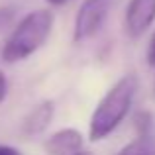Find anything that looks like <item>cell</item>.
<instances>
[{
	"mask_svg": "<svg viewBox=\"0 0 155 155\" xmlns=\"http://www.w3.org/2000/svg\"><path fill=\"white\" fill-rule=\"evenodd\" d=\"M136 92H137V77L124 75L102 96V100L98 102V106L94 108L91 116L88 136L92 141L104 140L124 122V118L128 116L130 108L134 104Z\"/></svg>",
	"mask_w": 155,
	"mask_h": 155,
	"instance_id": "1",
	"label": "cell"
},
{
	"mask_svg": "<svg viewBox=\"0 0 155 155\" xmlns=\"http://www.w3.org/2000/svg\"><path fill=\"white\" fill-rule=\"evenodd\" d=\"M53 28V14L49 10H35L24 16L14 28L2 47V59L6 63H18L34 55L47 41Z\"/></svg>",
	"mask_w": 155,
	"mask_h": 155,
	"instance_id": "2",
	"label": "cell"
},
{
	"mask_svg": "<svg viewBox=\"0 0 155 155\" xmlns=\"http://www.w3.org/2000/svg\"><path fill=\"white\" fill-rule=\"evenodd\" d=\"M110 8H112V0H84L77 12L73 39L84 41L96 35L108 18Z\"/></svg>",
	"mask_w": 155,
	"mask_h": 155,
	"instance_id": "3",
	"label": "cell"
},
{
	"mask_svg": "<svg viewBox=\"0 0 155 155\" xmlns=\"http://www.w3.org/2000/svg\"><path fill=\"white\" fill-rule=\"evenodd\" d=\"M155 22V0H130L126 8V31L137 39Z\"/></svg>",
	"mask_w": 155,
	"mask_h": 155,
	"instance_id": "4",
	"label": "cell"
},
{
	"mask_svg": "<svg viewBox=\"0 0 155 155\" xmlns=\"http://www.w3.org/2000/svg\"><path fill=\"white\" fill-rule=\"evenodd\" d=\"M45 151L47 155H77L83 151V136L73 128L59 130L45 141Z\"/></svg>",
	"mask_w": 155,
	"mask_h": 155,
	"instance_id": "5",
	"label": "cell"
},
{
	"mask_svg": "<svg viewBox=\"0 0 155 155\" xmlns=\"http://www.w3.org/2000/svg\"><path fill=\"white\" fill-rule=\"evenodd\" d=\"M53 114H55V104L51 100H41L39 104H35L30 112L26 114V118L22 120V134L24 136H38L43 134L49 128Z\"/></svg>",
	"mask_w": 155,
	"mask_h": 155,
	"instance_id": "6",
	"label": "cell"
},
{
	"mask_svg": "<svg viewBox=\"0 0 155 155\" xmlns=\"http://www.w3.org/2000/svg\"><path fill=\"white\" fill-rule=\"evenodd\" d=\"M116 155H155V137L153 134H141L136 140L120 149Z\"/></svg>",
	"mask_w": 155,
	"mask_h": 155,
	"instance_id": "7",
	"label": "cell"
},
{
	"mask_svg": "<svg viewBox=\"0 0 155 155\" xmlns=\"http://www.w3.org/2000/svg\"><path fill=\"white\" fill-rule=\"evenodd\" d=\"M134 120H136L134 124H136L137 136H141V134H151V114L149 112H137Z\"/></svg>",
	"mask_w": 155,
	"mask_h": 155,
	"instance_id": "8",
	"label": "cell"
},
{
	"mask_svg": "<svg viewBox=\"0 0 155 155\" xmlns=\"http://www.w3.org/2000/svg\"><path fill=\"white\" fill-rule=\"evenodd\" d=\"M16 16V8L14 6H2L0 8V31H4L8 26L12 24Z\"/></svg>",
	"mask_w": 155,
	"mask_h": 155,
	"instance_id": "9",
	"label": "cell"
},
{
	"mask_svg": "<svg viewBox=\"0 0 155 155\" xmlns=\"http://www.w3.org/2000/svg\"><path fill=\"white\" fill-rule=\"evenodd\" d=\"M147 63H149V67H155V31L147 45Z\"/></svg>",
	"mask_w": 155,
	"mask_h": 155,
	"instance_id": "10",
	"label": "cell"
},
{
	"mask_svg": "<svg viewBox=\"0 0 155 155\" xmlns=\"http://www.w3.org/2000/svg\"><path fill=\"white\" fill-rule=\"evenodd\" d=\"M6 94H8V81H6V75L0 71V104L4 102Z\"/></svg>",
	"mask_w": 155,
	"mask_h": 155,
	"instance_id": "11",
	"label": "cell"
},
{
	"mask_svg": "<svg viewBox=\"0 0 155 155\" xmlns=\"http://www.w3.org/2000/svg\"><path fill=\"white\" fill-rule=\"evenodd\" d=\"M0 155H20V151L10 145H0Z\"/></svg>",
	"mask_w": 155,
	"mask_h": 155,
	"instance_id": "12",
	"label": "cell"
},
{
	"mask_svg": "<svg viewBox=\"0 0 155 155\" xmlns=\"http://www.w3.org/2000/svg\"><path fill=\"white\" fill-rule=\"evenodd\" d=\"M45 2H49V4H53V6H61V4L69 2V0H45Z\"/></svg>",
	"mask_w": 155,
	"mask_h": 155,
	"instance_id": "13",
	"label": "cell"
},
{
	"mask_svg": "<svg viewBox=\"0 0 155 155\" xmlns=\"http://www.w3.org/2000/svg\"><path fill=\"white\" fill-rule=\"evenodd\" d=\"M77 155H92V153H91V151H79Z\"/></svg>",
	"mask_w": 155,
	"mask_h": 155,
	"instance_id": "14",
	"label": "cell"
}]
</instances>
